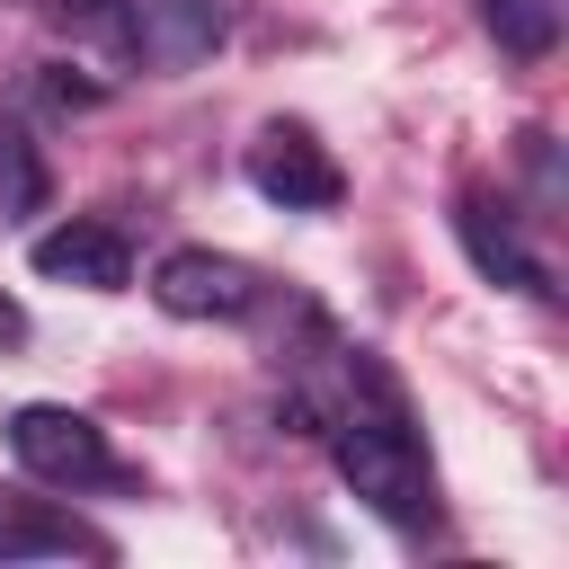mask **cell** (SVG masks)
Here are the masks:
<instances>
[{"instance_id": "obj_2", "label": "cell", "mask_w": 569, "mask_h": 569, "mask_svg": "<svg viewBox=\"0 0 569 569\" xmlns=\"http://www.w3.org/2000/svg\"><path fill=\"white\" fill-rule=\"evenodd\" d=\"M9 453H18V471L44 480V489H98V480H116V453H107L98 418H80V409H62V400L9 409Z\"/></svg>"}, {"instance_id": "obj_7", "label": "cell", "mask_w": 569, "mask_h": 569, "mask_svg": "<svg viewBox=\"0 0 569 569\" xmlns=\"http://www.w3.org/2000/svg\"><path fill=\"white\" fill-rule=\"evenodd\" d=\"M453 231H462V258H471V267H480L489 284H507V293H533V302L551 293L542 258H533V249L516 240V222H507V213H498L489 196H462V204H453Z\"/></svg>"}, {"instance_id": "obj_8", "label": "cell", "mask_w": 569, "mask_h": 569, "mask_svg": "<svg viewBox=\"0 0 569 569\" xmlns=\"http://www.w3.org/2000/svg\"><path fill=\"white\" fill-rule=\"evenodd\" d=\"M71 551H98L71 516H53L44 498H18L0 489V560H71Z\"/></svg>"}, {"instance_id": "obj_5", "label": "cell", "mask_w": 569, "mask_h": 569, "mask_svg": "<svg viewBox=\"0 0 569 569\" xmlns=\"http://www.w3.org/2000/svg\"><path fill=\"white\" fill-rule=\"evenodd\" d=\"M222 36H231V0H142L124 27V44L151 71H196V62H213Z\"/></svg>"}, {"instance_id": "obj_4", "label": "cell", "mask_w": 569, "mask_h": 569, "mask_svg": "<svg viewBox=\"0 0 569 569\" xmlns=\"http://www.w3.org/2000/svg\"><path fill=\"white\" fill-rule=\"evenodd\" d=\"M151 302L169 320H249L258 311V267H240L222 249H169L151 267Z\"/></svg>"}, {"instance_id": "obj_1", "label": "cell", "mask_w": 569, "mask_h": 569, "mask_svg": "<svg viewBox=\"0 0 569 569\" xmlns=\"http://www.w3.org/2000/svg\"><path fill=\"white\" fill-rule=\"evenodd\" d=\"M329 462L338 480L400 533L436 525V471H427V445L409 427V400L400 382L373 365V356H347V409L329 418Z\"/></svg>"}, {"instance_id": "obj_10", "label": "cell", "mask_w": 569, "mask_h": 569, "mask_svg": "<svg viewBox=\"0 0 569 569\" xmlns=\"http://www.w3.org/2000/svg\"><path fill=\"white\" fill-rule=\"evenodd\" d=\"M18 338H27V311H18L9 293H0V347H18Z\"/></svg>"}, {"instance_id": "obj_3", "label": "cell", "mask_w": 569, "mask_h": 569, "mask_svg": "<svg viewBox=\"0 0 569 569\" xmlns=\"http://www.w3.org/2000/svg\"><path fill=\"white\" fill-rule=\"evenodd\" d=\"M249 187L284 213H329L347 196V169L329 160V142H311V124H267L249 142Z\"/></svg>"}, {"instance_id": "obj_6", "label": "cell", "mask_w": 569, "mask_h": 569, "mask_svg": "<svg viewBox=\"0 0 569 569\" xmlns=\"http://www.w3.org/2000/svg\"><path fill=\"white\" fill-rule=\"evenodd\" d=\"M27 258H36V276L80 284V293H124L133 284V249H124L116 222H53Z\"/></svg>"}, {"instance_id": "obj_9", "label": "cell", "mask_w": 569, "mask_h": 569, "mask_svg": "<svg viewBox=\"0 0 569 569\" xmlns=\"http://www.w3.org/2000/svg\"><path fill=\"white\" fill-rule=\"evenodd\" d=\"M560 9H569V0H480V27L498 36V53L542 62V53L560 44Z\"/></svg>"}]
</instances>
